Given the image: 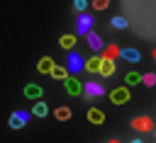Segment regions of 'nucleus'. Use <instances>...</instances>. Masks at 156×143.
<instances>
[{
    "instance_id": "f257e3e1",
    "label": "nucleus",
    "mask_w": 156,
    "mask_h": 143,
    "mask_svg": "<svg viewBox=\"0 0 156 143\" xmlns=\"http://www.w3.org/2000/svg\"><path fill=\"white\" fill-rule=\"evenodd\" d=\"M63 87H66V92H68V95H73V97L83 95V90H85V85H83L80 80H76L73 75H68V78L63 80Z\"/></svg>"
},
{
    "instance_id": "f03ea898",
    "label": "nucleus",
    "mask_w": 156,
    "mask_h": 143,
    "mask_svg": "<svg viewBox=\"0 0 156 143\" xmlns=\"http://www.w3.org/2000/svg\"><path fill=\"white\" fill-rule=\"evenodd\" d=\"M80 70H85V61L78 56V53H68V73H80Z\"/></svg>"
},
{
    "instance_id": "7ed1b4c3",
    "label": "nucleus",
    "mask_w": 156,
    "mask_h": 143,
    "mask_svg": "<svg viewBox=\"0 0 156 143\" xmlns=\"http://www.w3.org/2000/svg\"><path fill=\"white\" fill-rule=\"evenodd\" d=\"M110 99H112L115 104H127L132 97H129V90H127V87H117V90L110 92Z\"/></svg>"
},
{
    "instance_id": "20e7f679",
    "label": "nucleus",
    "mask_w": 156,
    "mask_h": 143,
    "mask_svg": "<svg viewBox=\"0 0 156 143\" xmlns=\"http://www.w3.org/2000/svg\"><path fill=\"white\" fill-rule=\"evenodd\" d=\"M27 121H29V114L27 111H15L10 116V128H22Z\"/></svg>"
},
{
    "instance_id": "39448f33",
    "label": "nucleus",
    "mask_w": 156,
    "mask_h": 143,
    "mask_svg": "<svg viewBox=\"0 0 156 143\" xmlns=\"http://www.w3.org/2000/svg\"><path fill=\"white\" fill-rule=\"evenodd\" d=\"M132 126H134L136 131H151V128H154V124H151L149 116H136V119L132 121Z\"/></svg>"
},
{
    "instance_id": "423d86ee",
    "label": "nucleus",
    "mask_w": 156,
    "mask_h": 143,
    "mask_svg": "<svg viewBox=\"0 0 156 143\" xmlns=\"http://www.w3.org/2000/svg\"><path fill=\"white\" fill-rule=\"evenodd\" d=\"M93 27V17L90 15H80L78 17V34H88Z\"/></svg>"
},
{
    "instance_id": "0eeeda50",
    "label": "nucleus",
    "mask_w": 156,
    "mask_h": 143,
    "mask_svg": "<svg viewBox=\"0 0 156 143\" xmlns=\"http://www.w3.org/2000/svg\"><path fill=\"white\" fill-rule=\"evenodd\" d=\"M115 73V61L110 58V56H102V65H100V75H105V78H110Z\"/></svg>"
},
{
    "instance_id": "6e6552de",
    "label": "nucleus",
    "mask_w": 156,
    "mask_h": 143,
    "mask_svg": "<svg viewBox=\"0 0 156 143\" xmlns=\"http://www.w3.org/2000/svg\"><path fill=\"white\" fill-rule=\"evenodd\" d=\"M119 56H122L124 61H129V63H139V58H141L136 48H122V51H119Z\"/></svg>"
},
{
    "instance_id": "1a4fd4ad",
    "label": "nucleus",
    "mask_w": 156,
    "mask_h": 143,
    "mask_svg": "<svg viewBox=\"0 0 156 143\" xmlns=\"http://www.w3.org/2000/svg\"><path fill=\"white\" fill-rule=\"evenodd\" d=\"M100 65H102V58L100 56H93V58L85 61V70L88 73H100Z\"/></svg>"
},
{
    "instance_id": "9d476101",
    "label": "nucleus",
    "mask_w": 156,
    "mask_h": 143,
    "mask_svg": "<svg viewBox=\"0 0 156 143\" xmlns=\"http://www.w3.org/2000/svg\"><path fill=\"white\" fill-rule=\"evenodd\" d=\"M83 92L88 95V99H93V97H100V95H102V87H100L98 82H88Z\"/></svg>"
},
{
    "instance_id": "9b49d317",
    "label": "nucleus",
    "mask_w": 156,
    "mask_h": 143,
    "mask_svg": "<svg viewBox=\"0 0 156 143\" xmlns=\"http://www.w3.org/2000/svg\"><path fill=\"white\" fill-rule=\"evenodd\" d=\"M88 121L95 124V126H100V124L105 121V114H102L100 109H88Z\"/></svg>"
},
{
    "instance_id": "f8f14e48",
    "label": "nucleus",
    "mask_w": 156,
    "mask_h": 143,
    "mask_svg": "<svg viewBox=\"0 0 156 143\" xmlns=\"http://www.w3.org/2000/svg\"><path fill=\"white\" fill-rule=\"evenodd\" d=\"M37 68H39V73H49V75H51V70H54V61H51L49 56H44V58L37 63Z\"/></svg>"
},
{
    "instance_id": "ddd939ff",
    "label": "nucleus",
    "mask_w": 156,
    "mask_h": 143,
    "mask_svg": "<svg viewBox=\"0 0 156 143\" xmlns=\"http://www.w3.org/2000/svg\"><path fill=\"white\" fill-rule=\"evenodd\" d=\"M24 95L32 97V99H39V97L44 95V90H41L39 85H27V87H24Z\"/></svg>"
},
{
    "instance_id": "4468645a",
    "label": "nucleus",
    "mask_w": 156,
    "mask_h": 143,
    "mask_svg": "<svg viewBox=\"0 0 156 143\" xmlns=\"http://www.w3.org/2000/svg\"><path fill=\"white\" fill-rule=\"evenodd\" d=\"M88 44H90L93 51H100V48H102V39H100L98 34H93V32H88Z\"/></svg>"
},
{
    "instance_id": "2eb2a0df",
    "label": "nucleus",
    "mask_w": 156,
    "mask_h": 143,
    "mask_svg": "<svg viewBox=\"0 0 156 143\" xmlns=\"http://www.w3.org/2000/svg\"><path fill=\"white\" fill-rule=\"evenodd\" d=\"M58 44H61L63 48H73V46H76V34H63V36L58 39Z\"/></svg>"
},
{
    "instance_id": "dca6fc26",
    "label": "nucleus",
    "mask_w": 156,
    "mask_h": 143,
    "mask_svg": "<svg viewBox=\"0 0 156 143\" xmlns=\"http://www.w3.org/2000/svg\"><path fill=\"white\" fill-rule=\"evenodd\" d=\"M54 116H56L58 121H68V119H71V109H68V107H58V109L54 111Z\"/></svg>"
},
{
    "instance_id": "f3484780",
    "label": "nucleus",
    "mask_w": 156,
    "mask_h": 143,
    "mask_svg": "<svg viewBox=\"0 0 156 143\" xmlns=\"http://www.w3.org/2000/svg\"><path fill=\"white\" fill-rule=\"evenodd\" d=\"M51 75H54V78H58V80H66V78H68V68H63V65H54Z\"/></svg>"
},
{
    "instance_id": "a211bd4d",
    "label": "nucleus",
    "mask_w": 156,
    "mask_h": 143,
    "mask_svg": "<svg viewBox=\"0 0 156 143\" xmlns=\"http://www.w3.org/2000/svg\"><path fill=\"white\" fill-rule=\"evenodd\" d=\"M32 114H34V116H46V114H49V107H46L44 102H37L34 109H32Z\"/></svg>"
},
{
    "instance_id": "6ab92c4d",
    "label": "nucleus",
    "mask_w": 156,
    "mask_h": 143,
    "mask_svg": "<svg viewBox=\"0 0 156 143\" xmlns=\"http://www.w3.org/2000/svg\"><path fill=\"white\" fill-rule=\"evenodd\" d=\"M127 24H129V22H127V17H119V15H117V17H112V27H115V29H124Z\"/></svg>"
},
{
    "instance_id": "aec40b11",
    "label": "nucleus",
    "mask_w": 156,
    "mask_h": 143,
    "mask_svg": "<svg viewBox=\"0 0 156 143\" xmlns=\"http://www.w3.org/2000/svg\"><path fill=\"white\" fill-rule=\"evenodd\" d=\"M124 80H127V85H139V82H141V75L132 70V73H127V78H124Z\"/></svg>"
},
{
    "instance_id": "412c9836",
    "label": "nucleus",
    "mask_w": 156,
    "mask_h": 143,
    "mask_svg": "<svg viewBox=\"0 0 156 143\" xmlns=\"http://www.w3.org/2000/svg\"><path fill=\"white\" fill-rule=\"evenodd\" d=\"M141 82H144L146 87H154V85H156V75H154V73H146V75H141Z\"/></svg>"
},
{
    "instance_id": "4be33fe9",
    "label": "nucleus",
    "mask_w": 156,
    "mask_h": 143,
    "mask_svg": "<svg viewBox=\"0 0 156 143\" xmlns=\"http://www.w3.org/2000/svg\"><path fill=\"white\" fill-rule=\"evenodd\" d=\"M73 7H76L78 12H83V10L88 7V0H73Z\"/></svg>"
},
{
    "instance_id": "5701e85b",
    "label": "nucleus",
    "mask_w": 156,
    "mask_h": 143,
    "mask_svg": "<svg viewBox=\"0 0 156 143\" xmlns=\"http://www.w3.org/2000/svg\"><path fill=\"white\" fill-rule=\"evenodd\" d=\"M107 5H110V0H93V7L95 10H105Z\"/></svg>"
},
{
    "instance_id": "b1692460",
    "label": "nucleus",
    "mask_w": 156,
    "mask_h": 143,
    "mask_svg": "<svg viewBox=\"0 0 156 143\" xmlns=\"http://www.w3.org/2000/svg\"><path fill=\"white\" fill-rule=\"evenodd\" d=\"M105 56H110V58H115V56H119V48H117V46H110Z\"/></svg>"
},
{
    "instance_id": "393cba45",
    "label": "nucleus",
    "mask_w": 156,
    "mask_h": 143,
    "mask_svg": "<svg viewBox=\"0 0 156 143\" xmlns=\"http://www.w3.org/2000/svg\"><path fill=\"white\" fill-rule=\"evenodd\" d=\"M132 143H144V141H139V138H134V141H132Z\"/></svg>"
},
{
    "instance_id": "a878e982",
    "label": "nucleus",
    "mask_w": 156,
    "mask_h": 143,
    "mask_svg": "<svg viewBox=\"0 0 156 143\" xmlns=\"http://www.w3.org/2000/svg\"><path fill=\"white\" fill-rule=\"evenodd\" d=\"M154 58H156V48H154Z\"/></svg>"
},
{
    "instance_id": "bb28decb",
    "label": "nucleus",
    "mask_w": 156,
    "mask_h": 143,
    "mask_svg": "<svg viewBox=\"0 0 156 143\" xmlns=\"http://www.w3.org/2000/svg\"><path fill=\"white\" fill-rule=\"evenodd\" d=\"M110 143H117V141H110Z\"/></svg>"
}]
</instances>
